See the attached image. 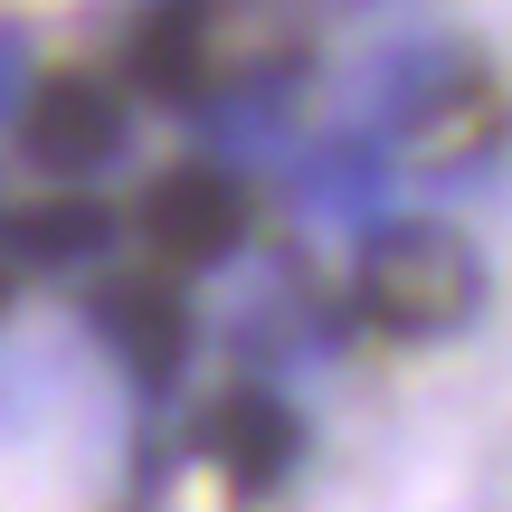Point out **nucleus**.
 <instances>
[{"instance_id": "nucleus-7", "label": "nucleus", "mask_w": 512, "mask_h": 512, "mask_svg": "<svg viewBox=\"0 0 512 512\" xmlns=\"http://www.w3.org/2000/svg\"><path fill=\"white\" fill-rule=\"evenodd\" d=\"M200 446H209V465H219L238 494H275V484L294 475V456H304V418H294L285 399H266V389H238V399L209 408Z\"/></svg>"}, {"instance_id": "nucleus-11", "label": "nucleus", "mask_w": 512, "mask_h": 512, "mask_svg": "<svg viewBox=\"0 0 512 512\" xmlns=\"http://www.w3.org/2000/svg\"><path fill=\"white\" fill-rule=\"evenodd\" d=\"M19 95H29V38L0 29V114H19Z\"/></svg>"}, {"instance_id": "nucleus-8", "label": "nucleus", "mask_w": 512, "mask_h": 512, "mask_svg": "<svg viewBox=\"0 0 512 512\" xmlns=\"http://www.w3.org/2000/svg\"><path fill=\"white\" fill-rule=\"evenodd\" d=\"M95 342L114 351V361L133 370V380H152L162 389L171 370H181V351H190V313H181V294L171 285H152V275H114L105 294H95Z\"/></svg>"}, {"instance_id": "nucleus-4", "label": "nucleus", "mask_w": 512, "mask_h": 512, "mask_svg": "<svg viewBox=\"0 0 512 512\" xmlns=\"http://www.w3.org/2000/svg\"><path fill=\"white\" fill-rule=\"evenodd\" d=\"M465 86V48L446 38H389L351 67V124L361 133H427Z\"/></svg>"}, {"instance_id": "nucleus-10", "label": "nucleus", "mask_w": 512, "mask_h": 512, "mask_svg": "<svg viewBox=\"0 0 512 512\" xmlns=\"http://www.w3.org/2000/svg\"><path fill=\"white\" fill-rule=\"evenodd\" d=\"M209 152H219L228 171H256V162H285L294 152V133H285V86H228L219 105H209Z\"/></svg>"}, {"instance_id": "nucleus-9", "label": "nucleus", "mask_w": 512, "mask_h": 512, "mask_svg": "<svg viewBox=\"0 0 512 512\" xmlns=\"http://www.w3.org/2000/svg\"><path fill=\"white\" fill-rule=\"evenodd\" d=\"M105 247H114V209L86 200V181H67L57 200H29V209L0 219V256L29 266V275H76V266H95Z\"/></svg>"}, {"instance_id": "nucleus-5", "label": "nucleus", "mask_w": 512, "mask_h": 512, "mask_svg": "<svg viewBox=\"0 0 512 512\" xmlns=\"http://www.w3.org/2000/svg\"><path fill=\"white\" fill-rule=\"evenodd\" d=\"M143 238L162 266H228L247 247V190L238 171H171L143 200Z\"/></svg>"}, {"instance_id": "nucleus-1", "label": "nucleus", "mask_w": 512, "mask_h": 512, "mask_svg": "<svg viewBox=\"0 0 512 512\" xmlns=\"http://www.w3.org/2000/svg\"><path fill=\"white\" fill-rule=\"evenodd\" d=\"M484 275L475 247L437 219H380L361 238V313L380 332H456L475 313Z\"/></svg>"}, {"instance_id": "nucleus-3", "label": "nucleus", "mask_w": 512, "mask_h": 512, "mask_svg": "<svg viewBox=\"0 0 512 512\" xmlns=\"http://www.w3.org/2000/svg\"><path fill=\"white\" fill-rule=\"evenodd\" d=\"M285 162H294V209H304L313 228H332V238H370V228L389 219V200H399V162H389V143L361 133V124L313 133Z\"/></svg>"}, {"instance_id": "nucleus-12", "label": "nucleus", "mask_w": 512, "mask_h": 512, "mask_svg": "<svg viewBox=\"0 0 512 512\" xmlns=\"http://www.w3.org/2000/svg\"><path fill=\"white\" fill-rule=\"evenodd\" d=\"M0 304H10V275H0Z\"/></svg>"}, {"instance_id": "nucleus-2", "label": "nucleus", "mask_w": 512, "mask_h": 512, "mask_svg": "<svg viewBox=\"0 0 512 512\" xmlns=\"http://www.w3.org/2000/svg\"><path fill=\"white\" fill-rule=\"evenodd\" d=\"M124 143H133L124 95L95 86V76H48V86L19 95V152L48 181H95V171L124 162Z\"/></svg>"}, {"instance_id": "nucleus-6", "label": "nucleus", "mask_w": 512, "mask_h": 512, "mask_svg": "<svg viewBox=\"0 0 512 512\" xmlns=\"http://www.w3.org/2000/svg\"><path fill=\"white\" fill-rule=\"evenodd\" d=\"M124 67H133V86L162 95V105H200L209 67H219V0H143Z\"/></svg>"}]
</instances>
